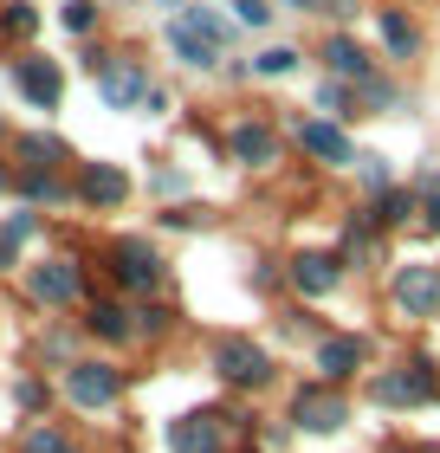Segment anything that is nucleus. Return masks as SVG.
Segmentation results:
<instances>
[{"mask_svg":"<svg viewBox=\"0 0 440 453\" xmlns=\"http://www.w3.org/2000/svg\"><path fill=\"white\" fill-rule=\"evenodd\" d=\"M298 142H305V150L318 156V162H356L350 136L337 130V123H305V130H298Z\"/></svg>","mask_w":440,"mask_h":453,"instance_id":"15","label":"nucleus"},{"mask_svg":"<svg viewBox=\"0 0 440 453\" xmlns=\"http://www.w3.org/2000/svg\"><path fill=\"white\" fill-rule=\"evenodd\" d=\"M27 292L39 304H72L78 292H85V279H78L72 259H46V265H33V273H27Z\"/></svg>","mask_w":440,"mask_h":453,"instance_id":"6","label":"nucleus"},{"mask_svg":"<svg viewBox=\"0 0 440 453\" xmlns=\"http://www.w3.org/2000/svg\"><path fill=\"white\" fill-rule=\"evenodd\" d=\"M382 39H389V52H395V58H408L414 46H421V39H414V27H408L402 13H382Z\"/></svg>","mask_w":440,"mask_h":453,"instance_id":"22","label":"nucleus"},{"mask_svg":"<svg viewBox=\"0 0 440 453\" xmlns=\"http://www.w3.org/2000/svg\"><path fill=\"white\" fill-rule=\"evenodd\" d=\"M19 453H72V441L58 434V427H33V434H27V447H19Z\"/></svg>","mask_w":440,"mask_h":453,"instance_id":"24","label":"nucleus"},{"mask_svg":"<svg viewBox=\"0 0 440 453\" xmlns=\"http://www.w3.org/2000/svg\"><path fill=\"white\" fill-rule=\"evenodd\" d=\"M58 19H66V33H91V0H66V7H58Z\"/></svg>","mask_w":440,"mask_h":453,"instance_id":"25","label":"nucleus"},{"mask_svg":"<svg viewBox=\"0 0 440 453\" xmlns=\"http://www.w3.org/2000/svg\"><path fill=\"white\" fill-rule=\"evenodd\" d=\"M175 19H181V27H188V33H201V39H214V46H220V39H227V19H220L214 7H181Z\"/></svg>","mask_w":440,"mask_h":453,"instance_id":"20","label":"nucleus"},{"mask_svg":"<svg viewBox=\"0 0 440 453\" xmlns=\"http://www.w3.org/2000/svg\"><path fill=\"white\" fill-rule=\"evenodd\" d=\"M33 27H39V13L27 7V0H13V7H7V33L19 39V33H33Z\"/></svg>","mask_w":440,"mask_h":453,"instance_id":"27","label":"nucleus"},{"mask_svg":"<svg viewBox=\"0 0 440 453\" xmlns=\"http://www.w3.org/2000/svg\"><path fill=\"white\" fill-rule=\"evenodd\" d=\"M169 52L181 58V65H195V72H207V65H214V58H220V46H214V39L188 33L181 19H169Z\"/></svg>","mask_w":440,"mask_h":453,"instance_id":"16","label":"nucleus"},{"mask_svg":"<svg viewBox=\"0 0 440 453\" xmlns=\"http://www.w3.org/2000/svg\"><path fill=\"white\" fill-rule=\"evenodd\" d=\"M402 214H408V195H382L369 220H375V226H389V220H402Z\"/></svg>","mask_w":440,"mask_h":453,"instance_id":"26","label":"nucleus"},{"mask_svg":"<svg viewBox=\"0 0 440 453\" xmlns=\"http://www.w3.org/2000/svg\"><path fill=\"white\" fill-rule=\"evenodd\" d=\"M318 369H324V382H350L356 369H363V343L356 337H324L318 343Z\"/></svg>","mask_w":440,"mask_h":453,"instance_id":"11","label":"nucleus"},{"mask_svg":"<svg viewBox=\"0 0 440 453\" xmlns=\"http://www.w3.org/2000/svg\"><path fill=\"white\" fill-rule=\"evenodd\" d=\"M291 285H298L305 298H324L330 285H337V259H324V253H298V259H291Z\"/></svg>","mask_w":440,"mask_h":453,"instance_id":"14","label":"nucleus"},{"mask_svg":"<svg viewBox=\"0 0 440 453\" xmlns=\"http://www.w3.org/2000/svg\"><path fill=\"white\" fill-rule=\"evenodd\" d=\"M13 78H19V91H27L39 111H52V104H58V91H66L58 65H52V58H39V52H33V58H19V72H13Z\"/></svg>","mask_w":440,"mask_h":453,"instance_id":"10","label":"nucleus"},{"mask_svg":"<svg viewBox=\"0 0 440 453\" xmlns=\"http://www.w3.org/2000/svg\"><path fill=\"white\" fill-rule=\"evenodd\" d=\"M389 453H414V447H389Z\"/></svg>","mask_w":440,"mask_h":453,"instance_id":"32","label":"nucleus"},{"mask_svg":"<svg viewBox=\"0 0 440 453\" xmlns=\"http://www.w3.org/2000/svg\"><path fill=\"white\" fill-rule=\"evenodd\" d=\"M291 65H298V52H291V46H266V52L253 58V72H259V78H285Z\"/></svg>","mask_w":440,"mask_h":453,"instance_id":"23","label":"nucleus"},{"mask_svg":"<svg viewBox=\"0 0 440 453\" xmlns=\"http://www.w3.org/2000/svg\"><path fill=\"white\" fill-rule=\"evenodd\" d=\"M234 13H240V27H266V19H272L266 0H234Z\"/></svg>","mask_w":440,"mask_h":453,"instance_id":"28","label":"nucleus"},{"mask_svg":"<svg viewBox=\"0 0 440 453\" xmlns=\"http://www.w3.org/2000/svg\"><path fill=\"white\" fill-rule=\"evenodd\" d=\"M227 150L240 162H253V169H266V162H279V136H272L266 123H240V130L227 136Z\"/></svg>","mask_w":440,"mask_h":453,"instance_id":"12","label":"nucleus"},{"mask_svg":"<svg viewBox=\"0 0 440 453\" xmlns=\"http://www.w3.org/2000/svg\"><path fill=\"white\" fill-rule=\"evenodd\" d=\"M214 369L227 382H240V388H266L272 382V357L253 343V337H220L214 343Z\"/></svg>","mask_w":440,"mask_h":453,"instance_id":"2","label":"nucleus"},{"mask_svg":"<svg viewBox=\"0 0 440 453\" xmlns=\"http://www.w3.org/2000/svg\"><path fill=\"white\" fill-rule=\"evenodd\" d=\"M220 441H227L220 415H181V421L169 427V447H175V453H220Z\"/></svg>","mask_w":440,"mask_h":453,"instance_id":"9","label":"nucleus"},{"mask_svg":"<svg viewBox=\"0 0 440 453\" xmlns=\"http://www.w3.org/2000/svg\"><path fill=\"white\" fill-rule=\"evenodd\" d=\"M27 240H33V214H27V208L0 220V273H7V265L19 259V246H27Z\"/></svg>","mask_w":440,"mask_h":453,"instance_id":"17","label":"nucleus"},{"mask_svg":"<svg viewBox=\"0 0 440 453\" xmlns=\"http://www.w3.org/2000/svg\"><path fill=\"white\" fill-rule=\"evenodd\" d=\"M111 273H117V285H130V292H156V285H162V259H156L143 240H123Z\"/></svg>","mask_w":440,"mask_h":453,"instance_id":"7","label":"nucleus"},{"mask_svg":"<svg viewBox=\"0 0 440 453\" xmlns=\"http://www.w3.org/2000/svg\"><path fill=\"white\" fill-rule=\"evenodd\" d=\"M13 402H19V408H39V402H46V388H39L33 376H19V382H13Z\"/></svg>","mask_w":440,"mask_h":453,"instance_id":"29","label":"nucleus"},{"mask_svg":"<svg viewBox=\"0 0 440 453\" xmlns=\"http://www.w3.org/2000/svg\"><path fill=\"white\" fill-rule=\"evenodd\" d=\"M324 58H330V72H337V78H369V58H363V46H350V39H330Z\"/></svg>","mask_w":440,"mask_h":453,"instance_id":"18","label":"nucleus"},{"mask_svg":"<svg viewBox=\"0 0 440 453\" xmlns=\"http://www.w3.org/2000/svg\"><path fill=\"white\" fill-rule=\"evenodd\" d=\"M97 97L111 111H123V104H136V97H150V91H143V72L136 65H104L97 72Z\"/></svg>","mask_w":440,"mask_h":453,"instance_id":"13","label":"nucleus"},{"mask_svg":"<svg viewBox=\"0 0 440 453\" xmlns=\"http://www.w3.org/2000/svg\"><path fill=\"white\" fill-rule=\"evenodd\" d=\"M428 226H434V234H440V201H428Z\"/></svg>","mask_w":440,"mask_h":453,"instance_id":"31","label":"nucleus"},{"mask_svg":"<svg viewBox=\"0 0 440 453\" xmlns=\"http://www.w3.org/2000/svg\"><path fill=\"white\" fill-rule=\"evenodd\" d=\"M0 181H7V175H0Z\"/></svg>","mask_w":440,"mask_h":453,"instance_id":"33","label":"nucleus"},{"mask_svg":"<svg viewBox=\"0 0 440 453\" xmlns=\"http://www.w3.org/2000/svg\"><path fill=\"white\" fill-rule=\"evenodd\" d=\"M291 421L311 427V434H337V427L350 421V402H344L330 382H311V388H298V395H291Z\"/></svg>","mask_w":440,"mask_h":453,"instance_id":"3","label":"nucleus"},{"mask_svg":"<svg viewBox=\"0 0 440 453\" xmlns=\"http://www.w3.org/2000/svg\"><path fill=\"white\" fill-rule=\"evenodd\" d=\"M78 195H85L91 208H117V201L130 195V175H123L117 162H85V169H78Z\"/></svg>","mask_w":440,"mask_h":453,"instance_id":"8","label":"nucleus"},{"mask_svg":"<svg viewBox=\"0 0 440 453\" xmlns=\"http://www.w3.org/2000/svg\"><path fill=\"white\" fill-rule=\"evenodd\" d=\"M369 395H375V408H414V402H434L440 382H434L428 363H408V369H382L369 382Z\"/></svg>","mask_w":440,"mask_h":453,"instance_id":"1","label":"nucleus"},{"mask_svg":"<svg viewBox=\"0 0 440 453\" xmlns=\"http://www.w3.org/2000/svg\"><path fill=\"white\" fill-rule=\"evenodd\" d=\"M91 331L97 337H130V311H123V304H91Z\"/></svg>","mask_w":440,"mask_h":453,"instance_id":"21","label":"nucleus"},{"mask_svg":"<svg viewBox=\"0 0 440 453\" xmlns=\"http://www.w3.org/2000/svg\"><path fill=\"white\" fill-rule=\"evenodd\" d=\"M318 104H324L330 117H344V104H350V97H344V85H330V78H324V91H318Z\"/></svg>","mask_w":440,"mask_h":453,"instance_id":"30","label":"nucleus"},{"mask_svg":"<svg viewBox=\"0 0 440 453\" xmlns=\"http://www.w3.org/2000/svg\"><path fill=\"white\" fill-rule=\"evenodd\" d=\"M389 298L402 304L408 318H434L440 311V273L434 265H402V273L389 279Z\"/></svg>","mask_w":440,"mask_h":453,"instance_id":"4","label":"nucleus"},{"mask_svg":"<svg viewBox=\"0 0 440 453\" xmlns=\"http://www.w3.org/2000/svg\"><path fill=\"white\" fill-rule=\"evenodd\" d=\"M19 156H27L33 169H52V162H66L72 150H66L58 136H19Z\"/></svg>","mask_w":440,"mask_h":453,"instance_id":"19","label":"nucleus"},{"mask_svg":"<svg viewBox=\"0 0 440 453\" xmlns=\"http://www.w3.org/2000/svg\"><path fill=\"white\" fill-rule=\"evenodd\" d=\"M66 395L78 402V408H111L117 395H123V376L111 363H72L66 369Z\"/></svg>","mask_w":440,"mask_h":453,"instance_id":"5","label":"nucleus"}]
</instances>
